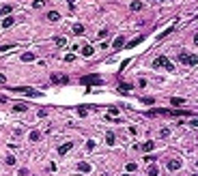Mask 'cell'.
Wrapping results in <instances>:
<instances>
[{"label": "cell", "instance_id": "6da1fadb", "mask_svg": "<svg viewBox=\"0 0 198 176\" xmlns=\"http://www.w3.org/2000/svg\"><path fill=\"white\" fill-rule=\"evenodd\" d=\"M153 67H155V69H166V71H174V64L170 62V60H168L166 56H159V58H155V62H153Z\"/></svg>", "mask_w": 198, "mask_h": 176}, {"label": "cell", "instance_id": "7a4b0ae2", "mask_svg": "<svg viewBox=\"0 0 198 176\" xmlns=\"http://www.w3.org/2000/svg\"><path fill=\"white\" fill-rule=\"evenodd\" d=\"M11 92H24V95H28V97H41L39 90L28 88V86H15V88H11Z\"/></svg>", "mask_w": 198, "mask_h": 176}, {"label": "cell", "instance_id": "3957f363", "mask_svg": "<svg viewBox=\"0 0 198 176\" xmlns=\"http://www.w3.org/2000/svg\"><path fill=\"white\" fill-rule=\"evenodd\" d=\"M80 82H82V84H89V86H95V84L99 86V84H103V80L99 78V75H86V78H82Z\"/></svg>", "mask_w": 198, "mask_h": 176}, {"label": "cell", "instance_id": "277c9868", "mask_svg": "<svg viewBox=\"0 0 198 176\" xmlns=\"http://www.w3.org/2000/svg\"><path fill=\"white\" fill-rule=\"evenodd\" d=\"M179 60H181V62H185V64H196V62H198L196 56H190V54H185V52L179 54Z\"/></svg>", "mask_w": 198, "mask_h": 176}, {"label": "cell", "instance_id": "5b68a950", "mask_svg": "<svg viewBox=\"0 0 198 176\" xmlns=\"http://www.w3.org/2000/svg\"><path fill=\"white\" fill-rule=\"evenodd\" d=\"M153 146H155V144L148 140V142H144V144H136L134 148H136V150H140V152H151V150H153Z\"/></svg>", "mask_w": 198, "mask_h": 176}, {"label": "cell", "instance_id": "8992f818", "mask_svg": "<svg viewBox=\"0 0 198 176\" xmlns=\"http://www.w3.org/2000/svg\"><path fill=\"white\" fill-rule=\"evenodd\" d=\"M52 82H54V84H67L69 78H67V75H60V73H54L52 75Z\"/></svg>", "mask_w": 198, "mask_h": 176}, {"label": "cell", "instance_id": "52a82bcc", "mask_svg": "<svg viewBox=\"0 0 198 176\" xmlns=\"http://www.w3.org/2000/svg\"><path fill=\"white\" fill-rule=\"evenodd\" d=\"M166 166H168V170H170V172H177V170L181 168V161H179V159H170V161L166 163Z\"/></svg>", "mask_w": 198, "mask_h": 176}, {"label": "cell", "instance_id": "ba28073f", "mask_svg": "<svg viewBox=\"0 0 198 176\" xmlns=\"http://www.w3.org/2000/svg\"><path fill=\"white\" fill-rule=\"evenodd\" d=\"M112 47H114V52H116V49H123L125 47V37H116L114 43H112Z\"/></svg>", "mask_w": 198, "mask_h": 176}, {"label": "cell", "instance_id": "9c48e42d", "mask_svg": "<svg viewBox=\"0 0 198 176\" xmlns=\"http://www.w3.org/2000/svg\"><path fill=\"white\" fill-rule=\"evenodd\" d=\"M71 148H73V144H71V142H65V144L58 148V155H67V152L71 150Z\"/></svg>", "mask_w": 198, "mask_h": 176}, {"label": "cell", "instance_id": "30bf717a", "mask_svg": "<svg viewBox=\"0 0 198 176\" xmlns=\"http://www.w3.org/2000/svg\"><path fill=\"white\" fill-rule=\"evenodd\" d=\"M142 9H144V2H140V0H134L129 4V11H142Z\"/></svg>", "mask_w": 198, "mask_h": 176}, {"label": "cell", "instance_id": "8fae6325", "mask_svg": "<svg viewBox=\"0 0 198 176\" xmlns=\"http://www.w3.org/2000/svg\"><path fill=\"white\" fill-rule=\"evenodd\" d=\"M93 54H95V47L93 45H84L82 47V56H93Z\"/></svg>", "mask_w": 198, "mask_h": 176}, {"label": "cell", "instance_id": "7c38bea8", "mask_svg": "<svg viewBox=\"0 0 198 176\" xmlns=\"http://www.w3.org/2000/svg\"><path fill=\"white\" fill-rule=\"evenodd\" d=\"M32 60H35V54H32V52L22 54V62H32Z\"/></svg>", "mask_w": 198, "mask_h": 176}, {"label": "cell", "instance_id": "4fadbf2b", "mask_svg": "<svg viewBox=\"0 0 198 176\" xmlns=\"http://www.w3.org/2000/svg\"><path fill=\"white\" fill-rule=\"evenodd\" d=\"M47 19L50 21H58L60 19V13H58V11H50V13H47Z\"/></svg>", "mask_w": 198, "mask_h": 176}, {"label": "cell", "instance_id": "5bb4252c", "mask_svg": "<svg viewBox=\"0 0 198 176\" xmlns=\"http://www.w3.org/2000/svg\"><path fill=\"white\" fill-rule=\"evenodd\" d=\"M78 170H80V172H84V174H86V172H91V166H89L86 161H80V163H78Z\"/></svg>", "mask_w": 198, "mask_h": 176}, {"label": "cell", "instance_id": "9a60e30c", "mask_svg": "<svg viewBox=\"0 0 198 176\" xmlns=\"http://www.w3.org/2000/svg\"><path fill=\"white\" fill-rule=\"evenodd\" d=\"M183 101H185V99H183V97H172V99H170V103H172V105H174V107H179V105H183Z\"/></svg>", "mask_w": 198, "mask_h": 176}, {"label": "cell", "instance_id": "2e32d148", "mask_svg": "<svg viewBox=\"0 0 198 176\" xmlns=\"http://www.w3.org/2000/svg\"><path fill=\"white\" fill-rule=\"evenodd\" d=\"M26 109H28L26 103H15V105H13V112H26Z\"/></svg>", "mask_w": 198, "mask_h": 176}, {"label": "cell", "instance_id": "e0dca14e", "mask_svg": "<svg viewBox=\"0 0 198 176\" xmlns=\"http://www.w3.org/2000/svg\"><path fill=\"white\" fill-rule=\"evenodd\" d=\"M142 41H144V37L140 35V37H136V39H131V41L127 43V47H134V45H138V43H142Z\"/></svg>", "mask_w": 198, "mask_h": 176}, {"label": "cell", "instance_id": "ac0fdd59", "mask_svg": "<svg viewBox=\"0 0 198 176\" xmlns=\"http://www.w3.org/2000/svg\"><path fill=\"white\" fill-rule=\"evenodd\" d=\"M119 90H121V92H129V90H131V84H127V82H121V84H119Z\"/></svg>", "mask_w": 198, "mask_h": 176}, {"label": "cell", "instance_id": "d6986e66", "mask_svg": "<svg viewBox=\"0 0 198 176\" xmlns=\"http://www.w3.org/2000/svg\"><path fill=\"white\" fill-rule=\"evenodd\" d=\"M71 30H73V35H84V26H82V24H75Z\"/></svg>", "mask_w": 198, "mask_h": 176}, {"label": "cell", "instance_id": "ffe728a7", "mask_svg": "<svg viewBox=\"0 0 198 176\" xmlns=\"http://www.w3.org/2000/svg\"><path fill=\"white\" fill-rule=\"evenodd\" d=\"M41 137H43V133H41V131H32V133H30V140H32V142H39Z\"/></svg>", "mask_w": 198, "mask_h": 176}, {"label": "cell", "instance_id": "44dd1931", "mask_svg": "<svg viewBox=\"0 0 198 176\" xmlns=\"http://www.w3.org/2000/svg\"><path fill=\"white\" fill-rule=\"evenodd\" d=\"M106 142H108L110 146H112L114 142H116V137H114V133H112V131H108V133H106Z\"/></svg>", "mask_w": 198, "mask_h": 176}, {"label": "cell", "instance_id": "7402d4cb", "mask_svg": "<svg viewBox=\"0 0 198 176\" xmlns=\"http://www.w3.org/2000/svg\"><path fill=\"white\" fill-rule=\"evenodd\" d=\"M13 24H15V19H13V17H4V21H2V28H11Z\"/></svg>", "mask_w": 198, "mask_h": 176}, {"label": "cell", "instance_id": "603a6c76", "mask_svg": "<svg viewBox=\"0 0 198 176\" xmlns=\"http://www.w3.org/2000/svg\"><path fill=\"white\" fill-rule=\"evenodd\" d=\"M54 41H56V45H60V47L67 45V39H65V37H54Z\"/></svg>", "mask_w": 198, "mask_h": 176}, {"label": "cell", "instance_id": "cb8c5ba5", "mask_svg": "<svg viewBox=\"0 0 198 176\" xmlns=\"http://www.w3.org/2000/svg\"><path fill=\"white\" fill-rule=\"evenodd\" d=\"M32 7H35V9H43V7H45V2H43V0H35Z\"/></svg>", "mask_w": 198, "mask_h": 176}, {"label": "cell", "instance_id": "d4e9b609", "mask_svg": "<svg viewBox=\"0 0 198 176\" xmlns=\"http://www.w3.org/2000/svg\"><path fill=\"white\" fill-rule=\"evenodd\" d=\"M142 103H146V105H153V103H155V99H153V97H142Z\"/></svg>", "mask_w": 198, "mask_h": 176}, {"label": "cell", "instance_id": "484cf974", "mask_svg": "<svg viewBox=\"0 0 198 176\" xmlns=\"http://www.w3.org/2000/svg\"><path fill=\"white\" fill-rule=\"evenodd\" d=\"M11 11H13V9H11V7H2V9H0V17H2V15H9V13H11Z\"/></svg>", "mask_w": 198, "mask_h": 176}, {"label": "cell", "instance_id": "4316f807", "mask_svg": "<svg viewBox=\"0 0 198 176\" xmlns=\"http://www.w3.org/2000/svg\"><path fill=\"white\" fill-rule=\"evenodd\" d=\"M125 168H127V172L131 174V172H136V170H138V166H136V163H127V166H125Z\"/></svg>", "mask_w": 198, "mask_h": 176}, {"label": "cell", "instance_id": "83f0119b", "mask_svg": "<svg viewBox=\"0 0 198 176\" xmlns=\"http://www.w3.org/2000/svg\"><path fill=\"white\" fill-rule=\"evenodd\" d=\"M159 174V170L155 168V166H151V168H148V176H157Z\"/></svg>", "mask_w": 198, "mask_h": 176}, {"label": "cell", "instance_id": "f1b7e54d", "mask_svg": "<svg viewBox=\"0 0 198 176\" xmlns=\"http://www.w3.org/2000/svg\"><path fill=\"white\" fill-rule=\"evenodd\" d=\"M170 32H172V28H166V32H162V35H159L157 39H159V41H162V39H166V37L170 35Z\"/></svg>", "mask_w": 198, "mask_h": 176}, {"label": "cell", "instance_id": "f546056e", "mask_svg": "<svg viewBox=\"0 0 198 176\" xmlns=\"http://www.w3.org/2000/svg\"><path fill=\"white\" fill-rule=\"evenodd\" d=\"M95 146H97V144H95V140H89V142H86V150H93Z\"/></svg>", "mask_w": 198, "mask_h": 176}, {"label": "cell", "instance_id": "4dcf8cb0", "mask_svg": "<svg viewBox=\"0 0 198 176\" xmlns=\"http://www.w3.org/2000/svg\"><path fill=\"white\" fill-rule=\"evenodd\" d=\"M15 45H11V43H7V45H0V52H9V49H13Z\"/></svg>", "mask_w": 198, "mask_h": 176}, {"label": "cell", "instance_id": "1f68e13d", "mask_svg": "<svg viewBox=\"0 0 198 176\" xmlns=\"http://www.w3.org/2000/svg\"><path fill=\"white\" fill-rule=\"evenodd\" d=\"M7 166H15V157H13V155L7 157Z\"/></svg>", "mask_w": 198, "mask_h": 176}, {"label": "cell", "instance_id": "d6a6232c", "mask_svg": "<svg viewBox=\"0 0 198 176\" xmlns=\"http://www.w3.org/2000/svg\"><path fill=\"white\" fill-rule=\"evenodd\" d=\"M73 58H75L73 54H67V56H65V62H73Z\"/></svg>", "mask_w": 198, "mask_h": 176}, {"label": "cell", "instance_id": "836d02e7", "mask_svg": "<svg viewBox=\"0 0 198 176\" xmlns=\"http://www.w3.org/2000/svg\"><path fill=\"white\" fill-rule=\"evenodd\" d=\"M78 114H80V116H86V107H84V105L78 107Z\"/></svg>", "mask_w": 198, "mask_h": 176}, {"label": "cell", "instance_id": "e575fe53", "mask_svg": "<svg viewBox=\"0 0 198 176\" xmlns=\"http://www.w3.org/2000/svg\"><path fill=\"white\" fill-rule=\"evenodd\" d=\"M144 161H146V163H153V161H155V157H151V155H148V152H146V157H144Z\"/></svg>", "mask_w": 198, "mask_h": 176}, {"label": "cell", "instance_id": "d590c367", "mask_svg": "<svg viewBox=\"0 0 198 176\" xmlns=\"http://www.w3.org/2000/svg\"><path fill=\"white\" fill-rule=\"evenodd\" d=\"M168 133H170L168 129H162V131H159V135H162V137H168Z\"/></svg>", "mask_w": 198, "mask_h": 176}, {"label": "cell", "instance_id": "8d00e7d4", "mask_svg": "<svg viewBox=\"0 0 198 176\" xmlns=\"http://www.w3.org/2000/svg\"><path fill=\"white\" fill-rule=\"evenodd\" d=\"M17 174H20V176H26V174H28V170H26V168H20Z\"/></svg>", "mask_w": 198, "mask_h": 176}, {"label": "cell", "instance_id": "74e56055", "mask_svg": "<svg viewBox=\"0 0 198 176\" xmlns=\"http://www.w3.org/2000/svg\"><path fill=\"white\" fill-rule=\"evenodd\" d=\"M67 2H69V11H75V7H73V2H75V0H67Z\"/></svg>", "mask_w": 198, "mask_h": 176}, {"label": "cell", "instance_id": "f35d334b", "mask_svg": "<svg viewBox=\"0 0 198 176\" xmlns=\"http://www.w3.org/2000/svg\"><path fill=\"white\" fill-rule=\"evenodd\" d=\"M0 84H2V86H4V84H7V78H4V75H2V73H0Z\"/></svg>", "mask_w": 198, "mask_h": 176}, {"label": "cell", "instance_id": "ab89813d", "mask_svg": "<svg viewBox=\"0 0 198 176\" xmlns=\"http://www.w3.org/2000/svg\"><path fill=\"white\" fill-rule=\"evenodd\" d=\"M159 2H168V0H159Z\"/></svg>", "mask_w": 198, "mask_h": 176}, {"label": "cell", "instance_id": "60d3db41", "mask_svg": "<svg viewBox=\"0 0 198 176\" xmlns=\"http://www.w3.org/2000/svg\"><path fill=\"white\" fill-rule=\"evenodd\" d=\"M123 176H129V174H123Z\"/></svg>", "mask_w": 198, "mask_h": 176}]
</instances>
